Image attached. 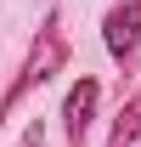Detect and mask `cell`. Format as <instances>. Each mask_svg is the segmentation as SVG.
<instances>
[{
  "instance_id": "obj_3",
  "label": "cell",
  "mask_w": 141,
  "mask_h": 147,
  "mask_svg": "<svg viewBox=\"0 0 141 147\" xmlns=\"http://www.w3.org/2000/svg\"><path fill=\"white\" fill-rule=\"evenodd\" d=\"M96 102H102V79L96 74H79L62 96V147H85L90 119H96Z\"/></svg>"
},
{
  "instance_id": "obj_2",
  "label": "cell",
  "mask_w": 141,
  "mask_h": 147,
  "mask_svg": "<svg viewBox=\"0 0 141 147\" xmlns=\"http://www.w3.org/2000/svg\"><path fill=\"white\" fill-rule=\"evenodd\" d=\"M102 45H107V57H113L124 74L141 62V0L107 6V17H102Z\"/></svg>"
},
{
  "instance_id": "obj_1",
  "label": "cell",
  "mask_w": 141,
  "mask_h": 147,
  "mask_svg": "<svg viewBox=\"0 0 141 147\" xmlns=\"http://www.w3.org/2000/svg\"><path fill=\"white\" fill-rule=\"evenodd\" d=\"M62 68H68V34H62V17L51 11V17L34 28V45H28V57H23L17 79H11V85H6V96H0V125H11V113H17L40 85H51Z\"/></svg>"
},
{
  "instance_id": "obj_4",
  "label": "cell",
  "mask_w": 141,
  "mask_h": 147,
  "mask_svg": "<svg viewBox=\"0 0 141 147\" xmlns=\"http://www.w3.org/2000/svg\"><path fill=\"white\" fill-rule=\"evenodd\" d=\"M136 142H141V85L130 91V102L113 113V130H107L102 147H136Z\"/></svg>"
}]
</instances>
